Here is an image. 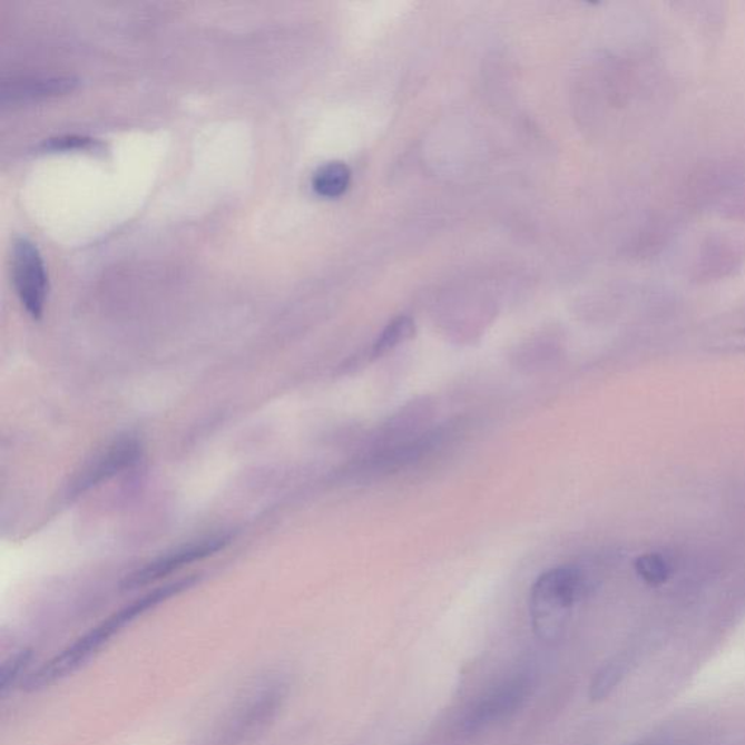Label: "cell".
Returning <instances> with one entry per match:
<instances>
[{
  "mask_svg": "<svg viewBox=\"0 0 745 745\" xmlns=\"http://www.w3.org/2000/svg\"><path fill=\"white\" fill-rule=\"evenodd\" d=\"M227 540L229 539L225 538V536H217V538H207L183 546V548L175 550V552L165 555V557L156 559V561L146 565L145 568L133 574L122 584V587L126 590H133V588L144 587L147 584L158 581L160 578L178 571L185 565L200 561V559L215 555L218 550L225 548Z\"/></svg>",
  "mask_w": 745,
  "mask_h": 745,
  "instance_id": "obj_7",
  "label": "cell"
},
{
  "mask_svg": "<svg viewBox=\"0 0 745 745\" xmlns=\"http://www.w3.org/2000/svg\"><path fill=\"white\" fill-rule=\"evenodd\" d=\"M712 212L725 220L745 223V173L731 185Z\"/></svg>",
  "mask_w": 745,
  "mask_h": 745,
  "instance_id": "obj_12",
  "label": "cell"
},
{
  "mask_svg": "<svg viewBox=\"0 0 745 745\" xmlns=\"http://www.w3.org/2000/svg\"><path fill=\"white\" fill-rule=\"evenodd\" d=\"M635 571L648 586L658 587L668 581L672 576V565L664 555L649 552L640 555L635 562Z\"/></svg>",
  "mask_w": 745,
  "mask_h": 745,
  "instance_id": "obj_11",
  "label": "cell"
},
{
  "mask_svg": "<svg viewBox=\"0 0 745 745\" xmlns=\"http://www.w3.org/2000/svg\"><path fill=\"white\" fill-rule=\"evenodd\" d=\"M31 663V653L28 649H17L16 654L11 658L7 659L2 664V670H0V690L2 695L11 689L12 686H16L18 682L26 680L28 674V667Z\"/></svg>",
  "mask_w": 745,
  "mask_h": 745,
  "instance_id": "obj_14",
  "label": "cell"
},
{
  "mask_svg": "<svg viewBox=\"0 0 745 745\" xmlns=\"http://www.w3.org/2000/svg\"><path fill=\"white\" fill-rule=\"evenodd\" d=\"M625 676V666L620 661L605 664L592 678L590 697L592 700H602L618 687Z\"/></svg>",
  "mask_w": 745,
  "mask_h": 745,
  "instance_id": "obj_13",
  "label": "cell"
},
{
  "mask_svg": "<svg viewBox=\"0 0 745 745\" xmlns=\"http://www.w3.org/2000/svg\"><path fill=\"white\" fill-rule=\"evenodd\" d=\"M744 265L745 239L728 232H714L700 242L692 275L697 283H715L738 274Z\"/></svg>",
  "mask_w": 745,
  "mask_h": 745,
  "instance_id": "obj_4",
  "label": "cell"
},
{
  "mask_svg": "<svg viewBox=\"0 0 745 745\" xmlns=\"http://www.w3.org/2000/svg\"><path fill=\"white\" fill-rule=\"evenodd\" d=\"M414 334L415 324L411 317H396V320H393L391 324L384 327L382 334L379 335L376 343L373 344L370 354H372L373 359L383 357L389 351L395 350L396 346L406 343V341L411 340Z\"/></svg>",
  "mask_w": 745,
  "mask_h": 745,
  "instance_id": "obj_10",
  "label": "cell"
},
{
  "mask_svg": "<svg viewBox=\"0 0 745 745\" xmlns=\"http://www.w3.org/2000/svg\"><path fill=\"white\" fill-rule=\"evenodd\" d=\"M192 584L193 580L166 584V586L155 588L154 591L131 601L130 605L121 607L120 610L114 611L107 619L99 621L97 626L87 630L82 637L75 639L68 647L60 649L53 657L46 659L35 670H31L22 683L23 687L30 692L42 690L78 672L80 667L91 661L95 655L101 651L109 640L120 634L127 625L146 614L147 610L154 609L160 602L178 595Z\"/></svg>",
  "mask_w": 745,
  "mask_h": 745,
  "instance_id": "obj_1",
  "label": "cell"
},
{
  "mask_svg": "<svg viewBox=\"0 0 745 745\" xmlns=\"http://www.w3.org/2000/svg\"><path fill=\"white\" fill-rule=\"evenodd\" d=\"M530 686L529 677L520 674L493 687L481 699L474 702L471 709L464 714L462 719L464 733H477L516 714L528 700Z\"/></svg>",
  "mask_w": 745,
  "mask_h": 745,
  "instance_id": "obj_5",
  "label": "cell"
},
{
  "mask_svg": "<svg viewBox=\"0 0 745 745\" xmlns=\"http://www.w3.org/2000/svg\"><path fill=\"white\" fill-rule=\"evenodd\" d=\"M351 183V170L343 163H330L313 174L312 187L317 196L336 198L343 196Z\"/></svg>",
  "mask_w": 745,
  "mask_h": 745,
  "instance_id": "obj_9",
  "label": "cell"
},
{
  "mask_svg": "<svg viewBox=\"0 0 745 745\" xmlns=\"http://www.w3.org/2000/svg\"><path fill=\"white\" fill-rule=\"evenodd\" d=\"M587 592L580 569H549L535 581L530 592V616L535 634L543 643H557L574 605Z\"/></svg>",
  "mask_w": 745,
  "mask_h": 745,
  "instance_id": "obj_3",
  "label": "cell"
},
{
  "mask_svg": "<svg viewBox=\"0 0 745 745\" xmlns=\"http://www.w3.org/2000/svg\"><path fill=\"white\" fill-rule=\"evenodd\" d=\"M12 275L19 301L35 320L45 312L47 274L37 246L27 237H18L12 248Z\"/></svg>",
  "mask_w": 745,
  "mask_h": 745,
  "instance_id": "obj_6",
  "label": "cell"
},
{
  "mask_svg": "<svg viewBox=\"0 0 745 745\" xmlns=\"http://www.w3.org/2000/svg\"><path fill=\"white\" fill-rule=\"evenodd\" d=\"M78 80L72 76H30V78L13 79L2 87V102L35 101V99L57 97V95L72 91Z\"/></svg>",
  "mask_w": 745,
  "mask_h": 745,
  "instance_id": "obj_8",
  "label": "cell"
},
{
  "mask_svg": "<svg viewBox=\"0 0 745 745\" xmlns=\"http://www.w3.org/2000/svg\"><path fill=\"white\" fill-rule=\"evenodd\" d=\"M287 697L283 678L269 676L237 697L198 745H245L273 724Z\"/></svg>",
  "mask_w": 745,
  "mask_h": 745,
  "instance_id": "obj_2",
  "label": "cell"
},
{
  "mask_svg": "<svg viewBox=\"0 0 745 745\" xmlns=\"http://www.w3.org/2000/svg\"><path fill=\"white\" fill-rule=\"evenodd\" d=\"M95 141L92 139H88V137H78V136H69V137H60V139H51L49 141H46L45 149L46 150H75V149H95Z\"/></svg>",
  "mask_w": 745,
  "mask_h": 745,
  "instance_id": "obj_15",
  "label": "cell"
},
{
  "mask_svg": "<svg viewBox=\"0 0 745 745\" xmlns=\"http://www.w3.org/2000/svg\"><path fill=\"white\" fill-rule=\"evenodd\" d=\"M719 350L725 351H745V327L725 335L718 343Z\"/></svg>",
  "mask_w": 745,
  "mask_h": 745,
  "instance_id": "obj_16",
  "label": "cell"
}]
</instances>
